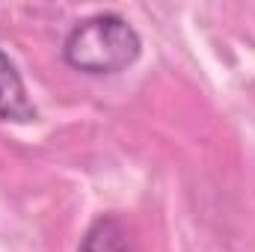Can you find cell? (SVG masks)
<instances>
[{"label": "cell", "mask_w": 255, "mask_h": 252, "mask_svg": "<svg viewBox=\"0 0 255 252\" xmlns=\"http://www.w3.org/2000/svg\"><path fill=\"white\" fill-rule=\"evenodd\" d=\"M139 33L116 12H98L71 27L63 42L65 63L83 74H116L136 63Z\"/></svg>", "instance_id": "cell-1"}, {"label": "cell", "mask_w": 255, "mask_h": 252, "mask_svg": "<svg viewBox=\"0 0 255 252\" xmlns=\"http://www.w3.org/2000/svg\"><path fill=\"white\" fill-rule=\"evenodd\" d=\"M36 116L39 113L27 95V86H24L15 63L0 51V119L27 125V122H36Z\"/></svg>", "instance_id": "cell-2"}, {"label": "cell", "mask_w": 255, "mask_h": 252, "mask_svg": "<svg viewBox=\"0 0 255 252\" xmlns=\"http://www.w3.org/2000/svg\"><path fill=\"white\" fill-rule=\"evenodd\" d=\"M77 252H133L125 226L116 217H101L89 226Z\"/></svg>", "instance_id": "cell-3"}]
</instances>
